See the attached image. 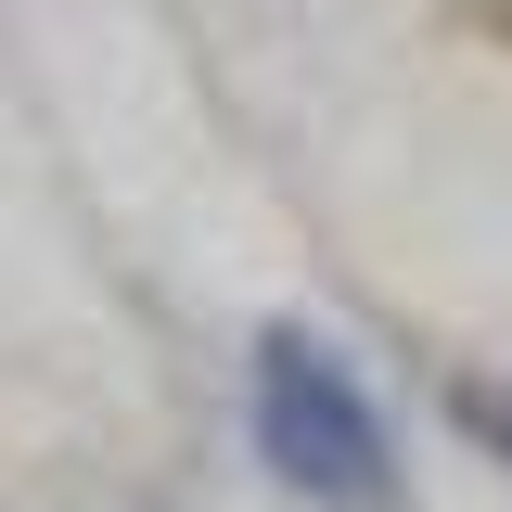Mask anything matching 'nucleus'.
<instances>
[{"mask_svg": "<svg viewBox=\"0 0 512 512\" xmlns=\"http://www.w3.org/2000/svg\"><path fill=\"white\" fill-rule=\"evenodd\" d=\"M244 410H256V461H269L308 512H397L410 500L372 384L346 372V346H320L308 320H269V333H256Z\"/></svg>", "mask_w": 512, "mask_h": 512, "instance_id": "1", "label": "nucleus"}, {"mask_svg": "<svg viewBox=\"0 0 512 512\" xmlns=\"http://www.w3.org/2000/svg\"><path fill=\"white\" fill-rule=\"evenodd\" d=\"M448 410H461V436H474V448L512 474V384H487V372H474V384H448Z\"/></svg>", "mask_w": 512, "mask_h": 512, "instance_id": "2", "label": "nucleus"}]
</instances>
